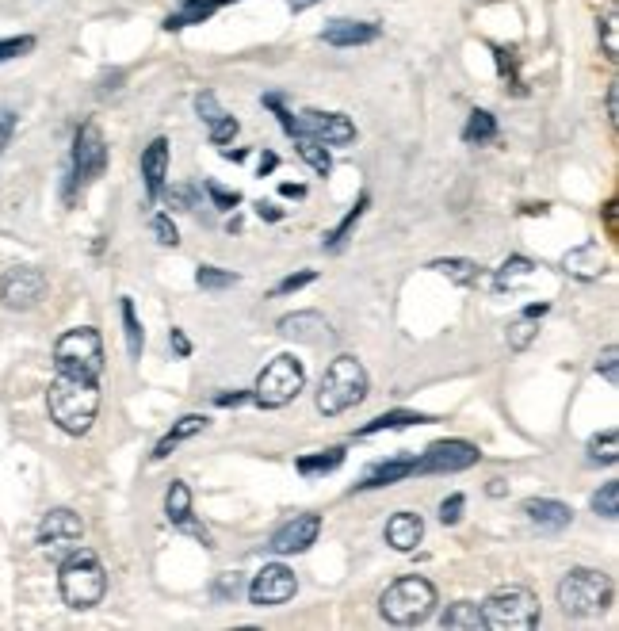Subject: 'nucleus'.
<instances>
[{"mask_svg":"<svg viewBox=\"0 0 619 631\" xmlns=\"http://www.w3.org/2000/svg\"><path fill=\"white\" fill-rule=\"evenodd\" d=\"M367 387H371V379H367V368H363L360 360L352 356V352H341L325 375H321L318 383V414L321 417H341L348 410H356L363 398H367Z\"/></svg>","mask_w":619,"mask_h":631,"instance_id":"obj_3","label":"nucleus"},{"mask_svg":"<svg viewBox=\"0 0 619 631\" xmlns=\"http://www.w3.org/2000/svg\"><path fill=\"white\" fill-rule=\"evenodd\" d=\"M321 536V517L318 513H295L287 524H279L272 536V555H302L318 544Z\"/></svg>","mask_w":619,"mask_h":631,"instance_id":"obj_15","label":"nucleus"},{"mask_svg":"<svg viewBox=\"0 0 619 631\" xmlns=\"http://www.w3.org/2000/svg\"><path fill=\"white\" fill-rule=\"evenodd\" d=\"M107 356H104V337L100 329L77 326L65 329L54 341V371L62 375H81V379H104Z\"/></svg>","mask_w":619,"mask_h":631,"instance_id":"obj_6","label":"nucleus"},{"mask_svg":"<svg viewBox=\"0 0 619 631\" xmlns=\"http://www.w3.org/2000/svg\"><path fill=\"white\" fill-rule=\"evenodd\" d=\"M318 280V272L314 268H302V272H291V276H283V280L272 287V299H283V295H295L302 287H310V283Z\"/></svg>","mask_w":619,"mask_h":631,"instance_id":"obj_43","label":"nucleus"},{"mask_svg":"<svg viewBox=\"0 0 619 631\" xmlns=\"http://www.w3.org/2000/svg\"><path fill=\"white\" fill-rule=\"evenodd\" d=\"M535 272V264L528 261V257H509V261L497 268V276H493V287L497 291H513L520 280H528Z\"/></svg>","mask_w":619,"mask_h":631,"instance_id":"obj_35","label":"nucleus"},{"mask_svg":"<svg viewBox=\"0 0 619 631\" xmlns=\"http://www.w3.org/2000/svg\"><path fill=\"white\" fill-rule=\"evenodd\" d=\"M291 138H314L321 146H352L356 142V123L344 111L306 108L295 115V134Z\"/></svg>","mask_w":619,"mask_h":631,"instance_id":"obj_10","label":"nucleus"},{"mask_svg":"<svg viewBox=\"0 0 619 631\" xmlns=\"http://www.w3.org/2000/svg\"><path fill=\"white\" fill-rule=\"evenodd\" d=\"M169 203H180L184 211H195V188H172Z\"/></svg>","mask_w":619,"mask_h":631,"instance_id":"obj_56","label":"nucleus"},{"mask_svg":"<svg viewBox=\"0 0 619 631\" xmlns=\"http://www.w3.org/2000/svg\"><path fill=\"white\" fill-rule=\"evenodd\" d=\"M597 39H600V54L604 62H619V23H616V8H608L597 20Z\"/></svg>","mask_w":619,"mask_h":631,"instance_id":"obj_34","label":"nucleus"},{"mask_svg":"<svg viewBox=\"0 0 619 631\" xmlns=\"http://www.w3.org/2000/svg\"><path fill=\"white\" fill-rule=\"evenodd\" d=\"M604 111H608V123L619 127V81H612V85L604 88Z\"/></svg>","mask_w":619,"mask_h":631,"instance_id":"obj_52","label":"nucleus"},{"mask_svg":"<svg viewBox=\"0 0 619 631\" xmlns=\"http://www.w3.org/2000/svg\"><path fill=\"white\" fill-rule=\"evenodd\" d=\"M257 215H260V218H268V222H279V218H283V211H276L272 203H260V207H257Z\"/></svg>","mask_w":619,"mask_h":631,"instance_id":"obj_59","label":"nucleus"},{"mask_svg":"<svg viewBox=\"0 0 619 631\" xmlns=\"http://www.w3.org/2000/svg\"><path fill=\"white\" fill-rule=\"evenodd\" d=\"M203 188H207V196H211V203L218 207V211H234L237 203H241V196H237V192H226V188H218L214 180H207Z\"/></svg>","mask_w":619,"mask_h":631,"instance_id":"obj_50","label":"nucleus"},{"mask_svg":"<svg viewBox=\"0 0 619 631\" xmlns=\"http://www.w3.org/2000/svg\"><path fill=\"white\" fill-rule=\"evenodd\" d=\"M279 333L287 341H299V345H325V341H333V326L325 322V314H318V310H295V314L279 318Z\"/></svg>","mask_w":619,"mask_h":631,"instance_id":"obj_17","label":"nucleus"},{"mask_svg":"<svg viewBox=\"0 0 619 631\" xmlns=\"http://www.w3.org/2000/svg\"><path fill=\"white\" fill-rule=\"evenodd\" d=\"M81 540H85V521L65 505H54L39 521V532H35V544L50 555H65V551L81 547Z\"/></svg>","mask_w":619,"mask_h":631,"instance_id":"obj_11","label":"nucleus"},{"mask_svg":"<svg viewBox=\"0 0 619 631\" xmlns=\"http://www.w3.org/2000/svg\"><path fill=\"white\" fill-rule=\"evenodd\" d=\"M241 593H245V574H237V570L218 574V578L211 582V597L214 601H222V605H226V601H237Z\"/></svg>","mask_w":619,"mask_h":631,"instance_id":"obj_41","label":"nucleus"},{"mask_svg":"<svg viewBox=\"0 0 619 631\" xmlns=\"http://www.w3.org/2000/svg\"><path fill=\"white\" fill-rule=\"evenodd\" d=\"M226 4H237V0H180V8L165 16V31H184V27H195V23H207Z\"/></svg>","mask_w":619,"mask_h":631,"instance_id":"obj_25","label":"nucleus"},{"mask_svg":"<svg viewBox=\"0 0 619 631\" xmlns=\"http://www.w3.org/2000/svg\"><path fill=\"white\" fill-rule=\"evenodd\" d=\"M207 425H211V417H207V414H184L180 421H172V429L161 436V440H157V448H153V463L169 459L172 448H180L184 440H192V436L207 433Z\"/></svg>","mask_w":619,"mask_h":631,"instance_id":"obj_24","label":"nucleus"},{"mask_svg":"<svg viewBox=\"0 0 619 631\" xmlns=\"http://www.w3.org/2000/svg\"><path fill=\"white\" fill-rule=\"evenodd\" d=\"M153 234H157V241H161V245H172V249L180 245V230H176V222H172L169 215L153 218Z\"/></svg>","mask_w":619,"mask_h":631,"instance_id":"obj_49","label":"nucleus"},{"mask_svg":"<svg viewBox=\"0 0 619 631\" xmlns=\"http://www.w3.org/2000/svg\"><path fill=\"white\" fill-rule=\"evenodd\" d=\"M58 593L73 612H88L104 601L107 593V570L96 551L88 547H73L62 555L58 566Z\"/></svg>","mask_w":619,"mask_h":631,"instance_id":"obj_2","label":"nucleus"},{"mask_svg":"<svg viewBox=\"0 0 619 631\" xmlns=\"http://www.w3.org/2000/svg\"><path fill=\"white\" fill-rule=\"evenodd\" d=\"M417 475V456H398V459H383L375 463L360 482H356V494L360 490H383V486H398Z\"/></svg>","mask_w":619,"mask_h":631,"instance_id":"obj_22","label":"nucleus"},{"mask_svg":"<svg viewBox=\"0 0 619 631\" xmlns=\"http://www.w3.org/2000/svg\"><path fill=\"white\" fill-rule=\"evenodd\" d=\"M39 46L35 35H8V39H0V66H8V62H16L23 54H31Z\"/></svg>","mask_w":619,"mask_h":631,"instance_id":"obj_42","label":"nucleus"},{"mask_svg":"<svg viewBox=\"0 0 619 631\" xmlns=\"http://www.w3.org/2000/svg\"><path fill=\"white\" fill-rule=\"evenodd\" d=\"M276 165H279V157H276V153H272V150H264V153H260V176H264V173H272Z\"/></svg>","mask_w":619,"mask_h":631,"instance_id":"obj_57","label":"nucleus"},{"mask_svg":"<svg viewBox=\"0 0 619 631\" xmlns=\"http://www.w3.org/2000/svg\"><path fill=\"white\" fill-rule=\"evenodd\" d=\"M490 50H493L497 69H501V77L509 81V88H513L516 96H524V81H520V66H516V50H509V46H490Z\"/></svg>","mask_w":619,"mask_h":631,"instance_id":"obj_39","label":"nucleus"},{"mask_svg":"<svg viewBox=\"0 0 619 631\" xmlns=\"http://www.w3.org/2000/svg\"><path fill=\"white\" fill-rule=\"evenodd\" d=\"M195 111H199V119H203L207 127H211L214 119H222V115H226V111H222V104H218V96H214V92H207V88L195 96Z\"/></svg>","mask_w":619,"mask_h":631,"instance_id":"obj_45","label":"nucleus"},{"mask_svg":"<svg viewBox=\"0 0 619 631\" xmlns=\"http://www.w3.org/2000/svg\"><path fill=\"white\" fill-rule=\"evenodd\" d=\"M46 295V272L43 268H31V264H20V268H8L0 276V303L8 310H31L39 306Z\"/></svg>","mask_w":619,"mask_h":631,"instance_id":"obj_14","label":"nucleus"},{"mask_svg":"<svg viewBox=\"0 0 619 631\" xmlns=\"http://www.w3.org/2000/svg\"><path fill=\"white\" fill-rule=\"evenodd\" d=\"M482 459L478 444L470 440H436L428 444L425 456L417 459V475H459Z\"/></svg>","mask_w":619,"mask_h":631,"instance_id":"obj_12","label":"nucleus"},{"mask_svg":"<svg viewBox=\"0 0 619 631\" xmlns=\"http://www.w3.org/2000/svg\"><path fill=\"white\" fill-rule=\"evenodd\" d=\"M169 345H172V352H176L180 360H188V356H192V341H188V333H184L180 326L169 329Z\"/></svg>","mask_w":619,"mask_h":631,"instance_id":"obj_53","label":"nucleus"},{"mask_svg":"<svg viewBox=\"0 0 619 631\" xmlns=\"http://www.w3.org/2000/svg\"><path fill=\"white\" fill-rule=\"evenodd\" d=\"M16 127H20V115H16V111H8V108H0V157H4V150L12 146Z\"/></svg>","mask_w":619,"mask_h":631,"instance_id":"obj_48","label":"nucleus"},{"mask_svg":"<svg viewBox=\"0 0 619 631\" xmlns=\"http://www.w3.org/2000/svg\"><path fill=\"white\" fill-rule=\"evenodd\" d=\"M165 517H169L172 528H180V532H192L195 540L203 547H214L211 544V532L203 528V524H195L192 517V486L184 479H172L169 490H165Z\"/></svg>","mask_w":619,"mask_h":631,"instance_id":"obj_16","label":"nucleus"},{"mask_svg":"<svg viewBox=\"0 0 619 631\" xmlns=\"http://www.w3.org/2000/svg\"><path fill=\"white\" fill-rule=\"evenodd\" d=\"M497 138V115L486 108H474L467 115V127H463V142L467 146H490Z\"/></svg>","mask_w":619,"mask_h":631,"instance_id":"obj_30","label":"nucleus"},{"mask_svg":"<svg viewBox=\"0 0 619 631\" xmlns=\"http://www.w3.org/2000/svg\"><path fill=\"white\" fill-rule=\"evenodd\" d=\"M604 226H608V238H619V203L616 199L604 203Z\"/></svg>","mask_w":619,"mask_h":631,"instance_id":"obj_54","label":"nucleus"},{"mask_svg":"<svg viewBox=\"0 0 619 631\" xmlns=\"http://www.w3.org/2000/svg\"><path fill=\"white\" fill-rule=\"evenodd\" d=\"M436 417L417 414V410H386V414L371 417L367 425L356 429V436H375V433H398V429H413V425H432Z\"/></svg>","mask_w":619,"mask_h":631,"instance_id":"obj_26","label":"nucleus"},{"mask_svg":"<svg viewBox=\"0 0 619 631\" xmlns=\"http://www.w3.org/2000/svg\"><path fill=\"white\" fill-rule=\"evenodd\" d=\"M490 631H532L539 628V597L528 586H501L478 605Z\"/></svg>","mask_w":619,"mask_h":631,"instance_id":"obj_8","label":"nucleus"},{"mask_svg":"<svg viewBox=\"0 0 619 631\" xmlns=\"http://www.w3.org/2000/svg\"><path fill=\"white\" fill-rule=\"evenodd\" d=\"M616 597V586L604 570H593V566H574L566 570V578L558 582V609L574 620H585V616H600V612L612 605Z\"/></svg>","mask_w":619,"mask_h":631,"instance_id":"obj_5","label":"nucleus"},{"mask_svg":"<svg viewBox=\"0 0 619 631\" xmlns=\"http://www.w3.org/2000/svg\"><path fill=\"white\" fill-rule=\"evenodd\" d=\"M367 207H371V196L363 192V196L356 199L352 207H348V215H344L341 222H337V226H333V230L321 238V249H325V253H341L344 245H348V238H352V230L360 226V218L367 215Z\"/></svg>","mask_w":619,"mask_h":631,"instance_id":"obj_27","label":"nucleus"},{"mask_svg":"<svg viewBox=\"0 0 619 631\" xmlns=\"http://www.w3.org/2000/svg\"><path fill=\"white\" fill-rule=\"evenodd\" d=\"M562 268L577 280H600L608 272V257H604L600 241H585V245H577L562 257Z\"/></svg>","mask_w":619,"mask_h":631,"instance_id":"obj_23","label":"nucleus"},{"mask_svg":"<svg viewBox=\"0 0 619 631\" xmlns=\"http://www.w3.org/2000/svg\"><path fill=\"white\" fill-rule=\"evenodd\" d=\"M486 490H490V498H505V482H501V479H493Z\"/></svg>","mask_w":619,"mask_h":631,"instance_id":"obj_61","label":"nucleus"},{"mask_svg":"<svg viewBox=\"0 0 619 631\" xmlns=\"http://www.w3.org/2000/svg\"><path fill=\"white\" fill-rule=\"evenodd\" d=\"M264 108L272 111L279 119V127H283V134H295V111H287L283 108V96H276V92H268L264 96Z\"/></svg>","mask_w":619,"mask_h":631,"instance_id":"obj_46","label":"nucleus"},{"mask_svg":"<svg viewBox=\"0 0 619 631\" xmlns=\"http://www.w3.org/2000/svg\"><path fill=\"white\" fill-rule=\"evenodd\" d=\"M237 280H241L237 272L214 268V264H199V268H195V283H199L203 291H226V287H234Z\"/></svg>","mask_w":619,"mask_h":631,"instance_id":"obj_38","label":"nucleus"},{"mask_svg":"<svg viewBox=\"0 0 619 631\" xmlns=\"http://www.w3.org/2000/svg\"><path fill=\"white\" fill-rule=\"evenodd\" d=\"M524 517H528L539 532L555 536V532H566V528L574 524V509L558 498H528L524 501Z\"/></svg>","mask_w":619,"mask_h":631,"instance_id":"obj_20","label":"nucleus"},{"mask_svg":"<svg viewBox=\"0 0 619 631\" xmlns=\"http://www.w3.org/2000/svg\"><path fill=\"white\" fill-rule=\"evenodd\" d=\"M463 505H467V498H463V494H451V498L440 501V524H459V521H463Z\"/></svg>","mask_w":619,"mask_h":631,"instance_id":"obj_51","label":"nucleus"},{"mask_svg":"<svg viewBox=\"0 0 619 631\" xmlns=\"http://www.w3.org/2000/svg\"><path fill=\"white\" fill-rule=\"evenodd\" d=\"M379 612L394 628H417L436 612V586L421 574H406V578H398L383 589Z\"/></svg>","mask_w":619,"mask_h":631,"instance_id":"obj_4","label":"nucleus"},{"mask_svg":"<svg viewBox=\"0 0 619 631\" xmlns=\"http://www.w3.org/2000/svg\"><path fill=\"white\" fill-rule=\"evenodd\" d=\"M291 4V12H310L314 4H321V0H287Z\"/></svg>","mask_w":619,"mask_h":631,"instance_id":"obj_60","label":"nucleus"},{"mask_svg":"<svg viewBox=\"0 0 619 631\" xmlns=\"http://www.w3.org/2000/svg\"><path fill=\"white\" fill-rule=\"evenodd\" d=\"M253 391H234V394H214V406H222V410H230V406H241V402H249Z\"/></svg>","mask_w":619,"mask_h":631,"instance_id":"obj_55","label":"nucleus"},{"mask_svg":"<svg viewBox=\"0 0 619 631\" xmlns=\"http://www.w3.org/2000/svg\"><path fill=\"white\" fill-rule=\"evenodd\" d=\"M383 540L394 547V551H402V555L417 551V544L425 540V521H421V513H409V509L394 513L383 528Z\"/></svg>","mask_w":619,"mask_h":631,"instance_id":"obj_21","label":"nucleus"},{"mask_svg":"<svg viewBox=\"0 0 619 631\" xmlns=\"http://www.w3.org/2000/svg\"><path fill=\"white\" fill-rule=\"evenodd\" d=\"M440 624L448 631H478L486 628L482 624V609L474 605V601H455V605H448L444 609V616H440Z\"/></svg>","mask_w":619,"mask_h":631,"instance_id":"obj_32","label":"nucleus"},{"mask_svg":"<svg viewBox=\"0 0 619 631\" xmlns=\"http://www.w3.org/2000/svg\"><path fill=\"white\" fill-rule=\"evenodd\" d=\"M295 150H299V157L318 176L333 173V157H329V146H321V142H314V138H295Z\"/></svg>","mask_w":619,"mask_h":631,"instance_id":"obj_36","label":"nucleus"},{"mask_svg":"<svg viewBox=\"0 0 619 631\" xmlns=\"http://www.w3.org/2000/svg\"><path fill=\"white\" fill-rule=\"evenodd\" d=\"M46 414L65 436L92 433L96 414H100V379H81V375L54 371V379L46 387Z\"/></svg>","mask_w":619,"mask_h":631,"instance_id":"obj_1","label":"nucleus"},{"mask_svg":"<svg viewBox=\"0 0 619 631\" xmlns=\"http://www.w3.org/2000/svg\"><path fill=\"white\" fill-rule=\"evenodd\" d=\"M207 131H211V142H214V146H226V142H234V134L241 131V123H237L234 115L226 111L222 119H214Z\"/></svg>","mask_w":619,"mask_h":631,"instance_id":"obj_44","label":"nucleus"},{"mask_svg":"<svg viewBox=\"0 0 619 631\" xmlns=\"http://www.w3.org/2000/svg\"><path fill=\"white\" fill-rule=\"evenodd\" d=\"M222 157H230V161H245V150H222Z\"/></svg>","mask_w":619,"mask_h":631,"instance_id":"obj_62","label":"nucleus"},{"mask_svg":"<svg viewBox=\"0 0 619 631\" xmlns=\"http://www.w3.org/2000/svg\"><path fill=\"white\" fill-rule=\"evenodd\" d=\"M593 513L604 517V521H616L619 517V482H604L597 494H593Z\"/></svg>","mask_w":619,"mask_h":631,"instance_id":"obj_40","label":"nucleus"},{"mask_svg":"<svg viewBox=\"0 0 619 631\" xmlns=\"http://www.w3.org/2000/svg\"><path fill=\"white\" fill-rule=\"evenodd\" d=\"M245 593L257 609H276V605H287L299 593V578L283 563H268L264 570L253 574V582H245Z\"/></svg>","mask_w":619,"mask_h":631,"instance_id":"obj_13","label":"nucleus"},{"mask_svg":"<svg viewBox=\"0 0 619 631\" xmlns=\"http://www.w3.org/2000/svg\"><path fill=\"white\" fill-rule=\"evenodd\" d=\"M302 387H306V368H302L291 352H279L257 375L253 402H257L260 410H283V406H291V402L299 398Z\"/></svg>","mask_w":619,"mask_h":631,"instance_id":"obj_9","label":"nucleus"},{"mask_svg":"<svg viewBox=\"0 0 619 631\" xmlns=\"http://www.w3.org/2000/svg\"><path fill=\"white\" fill-rule=\"evenodd\" d=\"M107 173V142L104 131L96 123H81L73 134V150H69V176H65V203H73L77 192L92 188Z\"/></svg>","mask_w":619,"mask_h":631,"instance_id":"obj_7","label":"nucleus"},{"mask_svg":"<svg viewBox=\"0 0 619 631\" xmlns=\"http://www.w3.org/2000/svg\"><path fill=\"white\" fill-rule=\"evenodd\" d=\"M119 310H123V333H127L130 360H142V349H146V333H142V322H138L134 299H130V295H123V299H119Z\"/></svg>","mask_w":619,"mask_h":631,"instance_id":"obj_33","label":"nucleus"},{"mask_svg":"<svg viewBox=\"0 0 619 631\" xmlns=\"http://www.w3.org/2000/svg\"><path fill=\"white\" fill-rule=\"evenodd\" d=\"M279 196H287V199H302V196H306V188H302V184H279Z\"/></svg>","mask_w":619,"mask_h":631,"instance_id":"obj_58","label":"nucleus"},{"mask_svg":"<svg viewBox=\"0 0 619 631\" xmlns=\"http://www.w3.org/2000/svg\"><path fill=\"white\" fill-rule=\"evenodd\" d=\"M142 180H146L150 203L165 196V180H169V138L165 134H157L150 146L142 150Z\"/></svg>","mask_w":619,"mask_h":631,"instance_id":"obj_19","label":"nucleus"},{"mask_svg":"<svg viewBox=\"0 0 619 631\" xmlns=\"http://www.w3.org/2000/svg\"><path fill=\"white\" fill-rule=\"evenodd\" d=\"M428 268L440 272V276H448V280L459 283V287H474V283L482 280L478 261H467V257H440V261H432Z\"/></svg>","mask_w":619,"mask_h":631,"instance_id":"obj_29","label":"nucleus"},{"mask_svg":"<svg viewBox=\"0 0 619 631\" xmlns=\"http://www.w3.org/2000/svg\"><path fill=\"white\" fill-rule=\"evenodd\" d=\"M344 463V448H325L318 456H299L295 459V471L302 479H318V475H333Z\"/></svg>","mask_w":619,"mask_h":631,"instance_id":"obj_31","label":"nucleus"},{"mask_svg":"<svg viewBox=\"0 0 619 631\" xmlns=\"http://www.w3.org/2000/svg\"><path fill=\"white\" fill-rule=\"evenodd\" d=\"M383 35V27L371 20H329L321 27V43L337 46V50H352V46H367Z\"/></svg>","mask_w":619,"mask_h":631,"instance_id":"obj_18","label":"nucleus"},{"mask_svg":"<svg viewBox=\"0 0 619 631\" xmlns=\"http://www.w3.org/2000/svg\"><path fill=\"white\" fill-rule=\"evenodd\" d=\"M616 356H619L616 345H608V349H604V352L597 356V375H604V383H612V387L619 383V364H616Z\"/></svg>","mask_w":619,"mask_h":631,"instance_id":"obj_47","label":"nucleus"},{"mask_svg":"<svg viewBox=\"0 0 619 631\" xmlns=\"http://www.w3.org/2000/svg\"><path fill=\"white\" fill-rule=\"evenodd\" d=\"M589 463H604V467H612L619 459V436H616V429H604V433H597L593 440H589Z\"/></svg>","mask_w":619,"mask_h":631,"instance_id":"obj_37","label":"nucleus"},{"mask_svg":"<svg viewBox=\"0 0 619 631\" xmlns=\"http://www.w3.org/2000/svg\"><path fill=\"white\" fill-rule=\"evenodd\" d=\"M547 310H551L547 303H532V306H524V310L516 314L513 326H509V349H513V352H524L528 345H532L535 333H539V318H543Z\"/></svg>","mask_w":619,"mask_h":631,"instance_id":"obj_28","label":"nucleus"}]
</instances>
